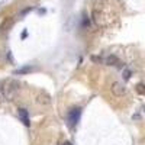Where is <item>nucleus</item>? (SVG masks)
Masks as SVG:
<instances>
[{
  "mask_svg": "<svg viewBox=\"0 0 145 145\" xmlns=\"http://www.w3.org/2000/svg\"><path fill=\"white\" fill-rule=\"evenodd\" d=\"M110 90H112V93H113L115 96H123L126 93V87L122 84V83H119V81H113L110 84Z\"/></svg>",
  "mask_w": 145,
  "mask_h": 145,
  "instance_id": "f257e3e1",
  "label": "nucleus"
},
{
  "mask_svg": "<svg viewBox=\"0 0 145 145\" xmlns=\"http://www.w3.org/2000/svg\"><path fill=\"white\" fill-rule=\"evenodd\" d=\"M80 115H81V109L80 107H76V109H71L68 113V122L71 126H74L80 119Z\"/></svg>",
  "mask_w": 145,
  "mask_h": 145,
  "instance_id": "f03ea898",
  "label": "nucleus"
},
{
  "mask_svg": "<svg viewBox=\"0 0 145 145\" xmlns=\"http://www.w3.org/2000/svg\"><path fill=\"white\" fill-rule=\"evenodd\" d=\"M18 115H19V118H20V120L23 122V125L25 126H29L31 125V122H29V115H28V110L26 109H19L18 110Z\"/></svg>",
  "mask_w": 145,
  "mask_h": 145,
  "instance_id": "7ed1b4c3",
  "label": "nucleus"
},
{
  "mask_svg": "<svg viewBox=\"0 0 145 145\" xmlns=\"http://www.w3.org/2000/svg\"><path fill=\"white\" fill-rule=\"evenodd\" d=\"M106 64L107 65H120V61L118 60L115 55H110V57L106 58Z\"/></svg>",
  "mask_w": 145,
  "mask_h": 145,
  "instance_id": "20e7f679",
  "label": "nucleus"
},
{
  "mask_svg": "<svg viewBox=\"0 0 145 145\" xmlns=\"http://www.w3.org/2000/svg\"><path fill=\"white\" fill-rule=\"evenodd\" d=\"M36 102H38V103H41V104H49V96L48 94H44V96H41L39 94L38 97H36Z\"/></svg>",
  "mask_w": 145,
  "mask_h": 145,
  "instance_id": "39448f33",
  "label": "nucleus"
},
{
  "mask_svg": "<svg viewBox=\"0 0 145 145\" xmlns=\"http://www.w3.org/2000/svg\"><path fill=\"white\" fill-rule=\"evenodd\" d=\"M32 67H23V68H20V70H16L15 71V74H26V72H29V71H32Z\"/></svg>",
  "mask_w": 145,
  "mask_h": 145,
  "instance_id": "423d86ee",
  "label": "nucleus"
},
{
  "mask_svg": "<svg viewBox=\"0 0 145 145\" xmlns=\"http://www.w3.org/2000/svg\"><path fill=\"white\" fill-rule=\"evenodd\" d=\"M136 92H138L139 94H145V84L139 83V84L136 86Z\"/></svg>",
  "mask_w": 145,
  "mask_h": 145,
  "instance_id": "0eeeda50",
  "label": "nucleus"
},
{
  "mask_svg": "<svg viewBox=\"0 0 145 145\" xmlns=\"http://www.w3.org/2000/svg\"><path fill=\"white\" fill-rule=\"evenodd\" d=\"M131 74H132V72H131L129 70H123V80H129Z\"/></svg>",
  "mask_w": 145,
  "mask_h": 145,
  "instance_id": "6e6552de",
  "label": "nucleus"
},
{
  "mask_svg": "<svg viewBox=\"0 0 145 145\" xmlns=\"http://www.w3.org/2000/svg\"><path fill=\"white\" fill-rule=\"evenodd\" d=\"M92 60L94 61V63H100V61H102V58H100V57H96V55H93V57H92Z\"/></svg>",
  "mask_w": 145,
  "mask_h": 145,
  "instance_id": "1a4fd4ad",
  "label": "nucleus"
},
{
  "mask_svg": "<svg viewBox=\"0 0 145 145\" xmlns=\"http://www.w3.org/2000/svg\"><path fill=\"white\" fill-rule=\"evenodd\" d=\"M26 35H28V32H26V31H23V32H22V38H23V39L26 38Z\"/></svg>",
  "mask_w": 145,
  "mask_h": 145,
  "instance_id": "9d476101",
  "label": "nucleus"
},
{
  "mask_svg": "<svg viewBox=\"0 0 145 145\" xmlns=\"http://www.w3.org/2000/svg\"><path fill=\"white\" fill-rule=\"evenodd\" d=\"M63 145H72V144H71V142H68V141H65V142H64Z\"/></svg>",
  "mask_w": 145,
  "mask_h": 145,
  "instance_id": "9b49d317",
  "label": "nucleus"
}]
</instances>
